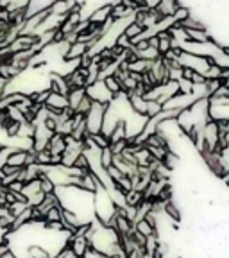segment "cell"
<instances>
[{"instance_id":"obj_1","label":"cell","mask_w":229,"mask_h":258,"mask_svg":"<svg viewBox=\"0 0 229 258\" xmlns=\"http://www.w3.org/2000/svg\"><path fill=\"white\" fill-rule=\"evenodd\" d=\"M106 108H108V104H99V102H93L92 104V108H90V111L86 113V117H85V124H86L88 135L102 133Z\"/></svg>"},{"instance_id":"obj_2","label":"cell","mask_w":229,"mask_h":258,"mask_svg":"<svg viewBox=\"0 0 229 258\" xmlns=\"http://www.w3.org/2000/svg\"><path fill=\"white\" fill-rule=\"evenodd\" d=\"M86 95L92 99L93 102H99V104H109L113 101V93L106 88L104 81L97 79L95 83L86 86Z\"/></svg>"},{"instance_id":"obj_3","label":"cell","mask_w":229,"mask_h":258,"mask_svg":"<svg viewBox=\"0 0 229 258\" xmlns=\"http://www.w3.org/2000/svg\"><path fill=\"white\" fill-rule=\"evenodd\" d=\"M43 106L47 109H50V111H54V113H61L63 109L68 108V99H66V95H61V93L50 92Z\"/></svg>"},{"instance_id":"obj_4","label":"cell","mask_w":229,"mask_h":258,"mask_svg":"<svg viewBox=\"0 0 229 258\" xmlns=\"http://www.w3.org/2000/svg\"><path fill=\"white\" fill-rule=\"evenodd\" d=\"M64 149H66V137H63V135H59V133H54L47 145V151L50 153V156L61 158V154L64 153Z\"/></svg>"},{"instance_id":"obj_5","label":"cell","mask_w":229,"mask_h":258,"mask_svg":"<svg viewBox=\"0 0 229 258\" xmlns=\"http://www.w3.org/2000/svg\"><path fill=\"white\" fill-rule=\"evenodd\" d=\"M68 247L79 258H85L90 244H88V240H86V237H75V235H72V237H70V242H68Z\"/></svg>"},{"instance_id":"obj_6","label":"cell","mask_w":229,"mask_h":258,"mask_svg":"<svg viewBox=\"0 0 229 258\" xmlns=\"http://www.w3.org/2000/svg\"><path fill=\"white\" fill-rule=\"evenodd\" d=\"M54 2H56V0H29L27 16H32L41 11H47V9H50V6H52Z\"/></svg>"},{"instance_id":"obj_7","label":"cell","mask_w":229,"mask_h":258,"mask_svg":"<svg viewBox=\"0 0 229 258\" xmlns=\"http://www.w3.org/2000/svg\"><path fill=\"white\" fill-rule=\"evenodd\" d=\"M85 97H86V88H72L68 92V95H66V99H68V108L75 111V108L79 106V102L83 101Z\"/></svg>"},{"instance_id":"obj_8","label":"cell","mask_w":229,"mask_h":258,"mask_svg":"<svg viewBox=\"0 0 229 258\" xmlns=\"http://www.w3.org/2000/svg\"><path fill=\"white\" fill-rule=\"evenodd\" d=\"M134 230L143 235V237H152V235H156V228L150 226L145 219H141V221H138L136 224H134Z\"/></svg>"},{"instance_id":"obj_9","label":"cell","mask_w":229,"mask_h":258,"mask_svg":"<svg viewBox=\"0 0 229 258\" xmlns=\"http://www.w3.org/2000/svg\"><path fill=\"white\" fill-rule=\"evenodd\" d=\"M104 81V85H106V88L109 90V92L113 93V97L115 95H118V93L122 92V85L118 83L117 79H115V76H108L106 79H102Z\"/></svg>"},{"instance_id":"obj_10","label":"cell","mask_w":229,"mask_h":258,"mask_svg":"<svg viewBox=\"0 0 229 258\" xmlns=\"http://www.w3.org/2000/svg\"><path fill=\"white\" fill-rule=\"evenodd\" d=\"M177 86H179V93H192V88H193L192 81L183 79V77L177 81Z\"/></svg>"},{"instance_id":"obj_11","label":"cell","mask_w":229,"mask_h":258,"mask_svg":"<svg viewBox=\"0 0 229 258\" xmlns=\"http://www.w3.org/2000/svg\"><path fill=\"white\" fill-rule=\"evenodd\" d=\"M161 2H163V0H141V8L149 9V11H156Z\"/></svg>"},{"instance_id":"obj_12","label":"cell","mask_w":229,"mask_h":258,"mask_svg":"<svg viewBox=\"0 0 229 258\" xmlns=\"http://www.w3.org/2000/svg\"><path fill=\"white\" fill-rule=\"evenodd\" d=\"M2 147H4V145H2V144H0V149H2Z\"/></svg>"}]
</instances>
